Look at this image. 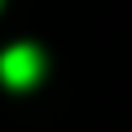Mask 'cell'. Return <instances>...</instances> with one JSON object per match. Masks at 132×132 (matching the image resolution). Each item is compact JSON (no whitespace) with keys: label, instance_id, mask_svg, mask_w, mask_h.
<instances>
[{"label":"cell","instance_id":"6da1fadb","mask_svg":"<svg viewBox=\"0 0 132 132\" xmlns=\"http://www.w3.org/2000/svg\"><path fill=\"white\" fill-rule=\"evenodd\" d=\"M41 74H45V54L37 45H8L0 54V82L4 87L29 91L33 82H41Z\"/></svg>","mask_w":132,"mask_h":132}]
</instances>
